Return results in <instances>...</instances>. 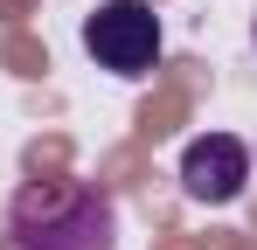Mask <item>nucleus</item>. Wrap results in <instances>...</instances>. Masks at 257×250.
<instances>
[{"instance_id": "1", "label": "nucleus", "mask_w": 257, "mask_h": 250, "mask_svg": "<svg viewBox=\"0 0 257 250\" xmlns=\"http://www.w3.org/2000/svg\"><path fill=\"white\" fill-rule=\"evenodd\" d=\"M118 215L84 181H35L7 208V250H111Z\"/></svg>"}, {"instance_id": "2", "label": "nucleus", "mask_w": 257, "mask_h": 250, "mask_svg": "<svg viewBox=\"0 0 257 250\" xmlns=\"http://www.w3.org/2000/svg\"><path fill=\"white\" fill-rule=\"evenodd\" d=\"M84 49L111 77H146L160 63V14L146 0H97L84 14Z\"/></svg>"}, {"instance_id": "3", "label": "nucleus", "mask_w": 257, "mask_h": 250, "mask_svg": "<svg viewBox=\"0 0 257 250\" xmlns=\"http://www.w3.org/2000/svg\"><path fill=\"white\" fill-rule=\"evenodd\" d=\"M181 188H188V202H202V208H229L250 188V146H243L236 132L188 139V146H181Z\"/></svg>"}, {"instance_id": "4", "label": "nucleus", "mask_w": 257, "mask_h": 250, "mask_svg": "<svg viewBox=\"0 0 257 250\" xmlns=\"http://www.w3.org/2000/svg\"><path fill=\"white\" fill-rule=\"evenodd\" d=\"M250 35H257V28H250Z\"/></svg>"}]
</instances>
